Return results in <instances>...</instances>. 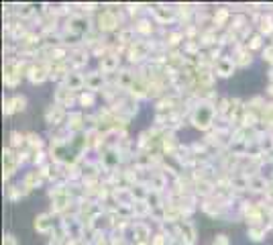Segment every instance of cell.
I'll list each match as a JSON object with an SVG mask.
<instances>
[{"label": "cell", "instance_id": "9", "mask_svg": "<svg viewBox=\"0 0 273 245\" xmlns=\"http://www.w3.org/2000/svg\"><path fill=\"white\" fill-rule=\"evenodd\" d=\"M25 104H27L25 96H12V98H8L4 102V113L12 115V113H17V111H25Z\"/></svg>", "mask_w": 273, "mask_h": 245}, {"label": "cell", "instance_id": "8", "mask_svg": "<svg viewBox=\"0 0 273 245\" xmlns=\"http://www.w3.org/2000/svg\"><path fill=\"white\" fill-rule=\"evenodd\" d=\"M102 86H104V74L92 72V74L86 76V88H88L90 92H96V90H100Z\"/></svg>", "mask_w": 273, "mask_h": 245}, {"label": "cell", "instance_id": "5", "mask_svg": "<svg viewBox=\"0 0 273 245\" xmlns=\"http://www.w3.org/2000/svg\"><path fill=\"white\" fill-rule=\"evenodd\" d=\"M63 108L59 106V104H51L47 111H45V119H47V122L49 125H59V122L63 121Z\"/></svg>", "mask_w": 273, "mask_h": 245}, {"label": "cell", "instance_id": "25", "mask_svg": "<svg viewBox=\"0 0 273 245\" xmlns=\"http://www.w3.org/2000/svg\"><path fill=\"white\" fill-rule=\"evenodd\" d=\"M214 245H228V239H226V235H218V237L214 239Z\"/></svg>", "mask_w": 273, "mask_h": 245}, {"label": "cell", "instance_id": "13", "mask_svg": "<svg viewBox=\"0 0 273 245\" xmlns=\"http://www.w3.org/2000/svg\"><path fill=\"white\" fill-rule=\"evenodd\" d=\"M74 100V92L67 88L65 84L63 86H59V90L55 92V104H59V106H65V104H70Z\"/></svg>", "mask_w": 273, "mask_h": 245}, {"label": "cell", "instance_id": "1", "mask_svg": "<svg viewBox=\"0 0 273 245\" xmlns=\"http://www.w3.org/2000/svg\"><path fill=\"white\" fill-rule=\"evenodd\" d=\"M214 113H216V108L210 106L208 102H202L194 108V113H192V122H194V127L200 129V131H208L212 125H214Z\"/></svg>", "mask_w": 273, "mask_h": 245}, {"label": "cell", "instance_id": "21", "mask_svg": "<svg viewBox=\"0 0 273 245\" xmlns=\"http://www.w3.org/2000/svg\"><path fill=\"white\" fill-rule=\"evenodd\" d=\"M263 60H267L269 63H273V43L263 49Z\"/></svg>", "mask_w": 273, "mask_h": 245}, {"label": "cell", "instance_id": "15", "mask_svg": "<svg viewBox=\"0 0 273 245\" xmlns=\"http://www.w3.org/2000/svg\"><path fill=\"white\" fill-rule=\"evenodd\" d=\"M249 188L255 190V192H263V190H267V182H265V178H261V176H251Z\"/></svg>", "mask_w": 273, "mask_h": 245}, {"label": "cell", "instance_id": "14", "mask_svg": "<svg viewBox=\"0 0 273 245\" xmlns=\"http://www.w3.org/2000/svg\"><path fill=\"white\" fill-rule=\"evenodd\" d=\"M149 186L153 188V192H159L161 188H165V176H163L161 172L151 174V178H149Z\"/></svg>", "mask_w": 273, "mask_h": 245}, {"label": "cell", "instance_id": "27", "mask_svg": "<svg viewBox=\"0 0 273 245\" xmlns=\"http://www.w3.org/2000/svg\"><path fill=\"white\" fill-rule=\"evenodd\" d=\"M49 245H63V241H61V237H51Z\"/></svg>", "mask_w": 273, "mask_h": 245}, {"label": "cell", "instance_id": "19", "mask_svg": "<svg viewBox=\"0 0 273 245\" xmlns=\"http://www.w3.org/2000/svg\"><path fill=\"white\" fill-rule=\"evenodd\" d=\"M78 100H80V104H82V106H86V104H94V94H92V92L82 94V96H80Z\"/></svg>", "mask_w": 273, "mask_h": 245}, {"label": "cell", "instance_id": "20", "mask_svg": "<svg viewBox=\"0 0 273 245\" xmlns=\"http://www.w3.org/2000/svg\"><path fill=\"white\" fill-rule=\"evenodd\" d=\"M33 10H35V8H33L31 4H23V6L19 8V17H31Z\"/></svg>", "mask_w": 273, "mask_h": 245}, {"label": "cell", "instance_id": "2", "mask_svg": "<svg viewBox=\"0 0 273 245\" xmlns=\"http://www.w3.org/2000/svg\"><path fill=\"white\" fill-rule=\"evenodd\" d=\"M235 67H237L235 58H218L216 63H214V70H216V74L220 76V78L233 76L235 74Z\"/></svg>", "mask_w": 273, "mask_h": 245}, {"label": "cell", "instance_id": "26", "mask_svg": "<svg viewBox=\"0 0 273 245\" xmlns=\"http://www.w3.org/2000/svg\"><path fill=\"white\" fill-rule=\"evenodd\" d=\"M153 245H165V237H163V235H157V237L153 239Z\"/></svg>", "mask_w": 273, "mask_h": 245}, {"label": "cell", "instance_id": "10", "mask_svg": "<svg viewBox=\"0 0 273 245\" xmlns=\"http://www.w3.org/2000/svg\"><path fill=\"white\" fill-rule=\"evenodd\" d=\"M29 78H31L33 84H41L43 80L49 78V70H47L45 65H33L31 70H29Z\"/></svg>", "mask_w": 273, "mask_h": 245}, {"label": "cell", "instance_id": "18", "mask_svg": "<svg viewBox=\"0 0 273 245\" xmlns=\"http://www.w3.org/2000/svg\"><path fill=\"white\" fill-rule=\"evenodd\" d=\"M259 31H261L263 35H271V31H273V21H271V17H265V19L261 21V27H259Z\"/></svg>", "mask_w": 273, "mask_h": 245}, {"label": "cell", "instance_id": "6", "mask_svg": "<svg viewBox=\"0 0 273 245\" xmlns=\"http://www.w3.org/2000/svg\"><path fill=\"white\" fill-rule=\"evenodd\" d=\"M65 86L70 88L72 92H76V90H82L86 86V78L82 76V74H78V72H70V76L65 78Z\"/></svg>", "mask_w": 273, "mask_h": 245}, {"label": "cell", "instance_id": "22", "mask_svg": "<svg viewBox=\"0 0 273 245\" xmlns=\"http://www.w3.org/2000/svg\"><path fill=\"white\" fill-rule=\"evenodd\" d=\"M2 245H19V241H17V237L15 235H4V239H2Z\"/></svg>", "mask_w": 273, "mask_h": 245}, {"label": "cell", "instance_id": "11", "mask_svg": "<svg viewBox=\"0 0 273 245\" xmlns=\"http://www.w3.org/2000/svg\"><path fill=\"white\" fill-rule=\"evenodd\" d=\"M98 23H100V29H104V31H110V29H114V27L118 25V19H116V15H114V12L106 10V12H102V15H100Z\"/></svg>", "mask_w": 273, "mask_h": 245}, {"label": "cell", "instance_id": "7", "mask_svg": "<svg viewBox=\"0 0 273 245\" xmlns=\"http://www.w3.org/2000/svg\"><path fill=\"white\" fill-rule=\"evenodd\" d=\"M35 229L37 233H49V231L53 229V216L51 214H39L35 219Z\"/></svg>", "mask_w": 273, "mask_h": 245}, {"label": "cell", "instance_id": "23", "mask_svg": "<svg viewBox=\"0 0 273 245\" xmlns=\"http://www.w3.org/2000/svg\"><path fill=\"white\" fill-rule=\"evenodd\" d=\"M19 141L25 143V137H23V135H19V133H12V147L19 145Z\"/></svg>", "mask_w": 273, "mask_h": 245}, {"label": "cell", "instance_id": "17", "mask_svg": "<svg viewBox=\"0 0 273 245\" xmlns=\"http://www.w3.org/2000/svg\"><path fill=\"white\" fill-rule=\"evenodd\" d=\"M133 231H135V237L139 239V241H145V239L149 237V229H147L143 223H136V225L133 227Z\"/></svg>", "mask_w": 273, "mask_h": 245}, {"label": "cell", "instance_id": "16", "mask_svg": "<svg viewBox=\"0 0 273 245\" xmlns=\"http://www.w3.org/2000/svg\"><path fill=\"white\" fill-rule=\"evenodd\" d=\"M155 17H157L159 21H171V19H173V10H171V8L157 6V8H155Z\"/></svg>", "mask_w": 273, "mask_h": 245}, {"label": "cell", "instance_id": "12", "mask_svg": "<svg viewBox=\"0 0 273 245\" xmlns=\"http://www.w3.org/2000/svg\"><path fill=\"white\" fill-rule=\"evenodd\" d=\"M43 180V172H39V170H33V172H29L25 176V182H23V188L25 190H33V188H37V184Z\"/></svg>", "mask_w": 273, "mask_h": 245}, {"label": "cell", "instance_id": "4", "mask_svg": "<svg viewBox=\"0 0 273 245\" xmlns=\"http://www.w3.org/2000/svg\"><path fill=\"white\" fill-rule=\"evenodd\" d=\"M177 237L184 241V245H192L196 241V229L190 223H180V233H177Z\"/></svg>", "mask_w": 273, "mask_h": 245}, {"label": "cell", "instance_id": "24", "mask_svg": "<svg viewBox=\"0 0 273 245\" xmlns=\"http://www.w3.org/2000/svg\"><path fill=\"white\" fill-rule=\"evenodd\" d=\"M257 47H261V37H259V35H255L251 39V49H257Z\"/></svg>", "mask_w": 273, "mask_h": 245}, {"label": "cell", "instance_id": "3", "mask_svg": "<svg viewBox=\"0 0 273 245\" xmlns=\"http://www.w3.org/2000/svg\"><path fill=\"white\" fill-rule=\"evenodd\" d=\"M118 63H120V58L114 56V53H108V56L100 58V70L102 74H114L118 70Z\"/></svg>", "mask_w": 273, "mask_h": 245}]
</instances>
